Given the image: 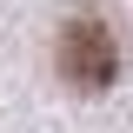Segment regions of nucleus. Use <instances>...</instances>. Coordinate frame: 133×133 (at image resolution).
<instances>
[{"label": "nucleus", "mask_w": 133, "mask_h": 133, "mask_svg": "<svg viewBox=\"0 0 133 133\" xmlns=\"http://www.w3.org/2000/svg\"><path fill=\"white\" fill-rule=\"evenodd\" d=\"M113 66H120L113 33L100 27V20H66V33H60V73H66V87L93 93V87L113 80Z\"/></svg>", "instance_id": "nucleus-1"}]
</instances>
